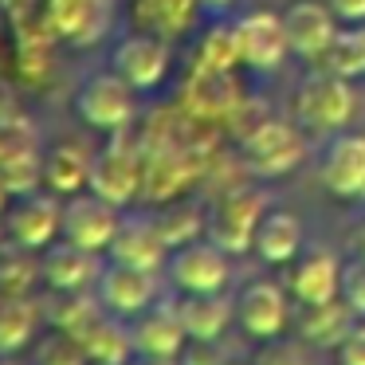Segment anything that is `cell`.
I'll use <instances>...</instances> for the list:
<instances>
[{"label": "cell", "mask_w": 365, "mask_h": 365, "mask_svg": "<svg viewBox=\"0 0 365 365\" xmlns=\"http://www.w3.org/2000/svg\"><path fill=\"white\" fill-rule=\"evenodd\" d=\"M228 365H252V361H228Z\"/></svg>", "instance_id": "bcb514c9"}, {"label": "cell", "mask_w": 365, "mask_h": 365, "mask_svg": "<svg viewBox=\"0 0 365 365\" xmlns=\"http://www.w3.org/2000/svg\"><path fill=\"white\" fill-rule=\"evenodd\" d=\"M142 185H145V150H138V145L130 142V130L110 134V142L91 158L87 189L98 192V197H106L118 208H130L142 197Z\"/></svg>", "instance_id": "3957f363"}, {"label": "cell", "mask_w": 365, "mask_h": 365, "mask_svg": "<svg viewBox=\"0 0 365 365\" xmlns=\"http://www.w3.org/2000/svg\"><path fill=\"white\" fill-rule=\"evenodd\" d=\"M173 302L189 341H220L224 330L236 322V299H228L224 291H208V294L181 291Z\"/></svg>", "instance_id": "7402d4cb"}, {"label": "cell", "mask_w": 365, "mask_h": 365, "mask_svg": "<svg viewBox=\"0 0 365 365\" xmlns=\"http://www.w3.org/2000/svg\"><path fill=\"white\" fill-rule=\"evenodd\" d=\"M354 247H357V255H361V259H365V224H361V228H357V236H354Z\"/></svg>", "instance_id": "ee69618b"}, {"label": "cell", "mask_w": 365, "mask_h": 365, "mask_svg": "<svg viewBox=\"0 0 365 365\" xmlns=\"http://www.w3.org/2000/svg\"><path fill=\"white\" fill-rule=\"evenodd\" d=\"M177 365H228V357L220 354L216 341H189L177 357Z\"/></svg>", "instance_id": "74e56055"}, {"label": "cell", "mask_w": 365, "mask_h": 365, "mask_svg": "<svg viewBox=\"0 0 365 365\" xmlns=\"http://www.w3.org/2000/svg\"><path fill=\"white\" fill-rule=\"evenodd\" d=\"M338 299L346 302L357 318H365V259H361V255H357V259H349V263H341Z\"/></svg>", "instance_id": "d590c367"}, {"label": "cell", "mask_w": 365, "mask_h": 365, "mask_svg": "<svg viewBox=\"0 0 365 365\" xmlns=\"http://www.w3.org/2000/svg\"><path fill=\"white\" fill-rule=\"evenodd\" d=\"M134 95L138 91L130 87L118 71H95L79 83V91H75V114H79L91 130L122 134V130H130L138 118Z\"/></svg>", "instance_id": "277c9868"}, {"label": "cell", "mask_w": 365, "mask_h": 365, "mask_svg": "<svg viewBox=\"0 0 365 365\" xmlns=\"http://www.w3.org/2000/svg\"><path fill=\"white\" fill-rule=\"evenodd\" d=\"M169 63H173V51H169V40L158 32H138L122 36L110 48V71H118L138 95H150L161 83L169 79Z\"/></svg>", "instance_id": "8992f818"}, {"label": "cell", "mask_w": 365, "mask_h": 365, "mask_svg": "<svg viewBox=\"0 0 365 365\" xmlns=\"http://www.w3.org/2000/svg\"><path fill=\"white\" fill-rule=\"evenodd\" d=\"M354 110H357L354 83L326 71V67L310 71L294 87V122L307 134H338L354 122Z\"/></svg>", "instance_id": "6da1fadb"}, {"label": "cell", "mask_w": 365, "mask_h": 365, "mask_svg": "<svg viewBox=\"0 0 365 365\" xmlns=\"http://www.w3.org/2000/svg\"><path fill=\"white\" fill-rule=\"evenodd\" d=\"M291 318V302H287V287L271 283V279H255L236 294V326L255 341L279 338Z\"/></svg>", "instance_id": "e0dca14e"}, {"label": "cell", "mask_w": 365, "mask_h": 365, "mask_svg": "<svg viewBox=\"0 0 365 365\" xmlns=\"http://www.w3.org/2000/svg\"><path fill=\"white\" fill-rule=\"evenodd\" d=\"M43 307L32 294H0V354H24L36 341Z\"/></svg>", "instance_id": "4316f807"}, {"label": "cell", "mask_w": 365, "mask_h": 365, "mask_svg": "<svg viewBox=\"0 0 365 365\" xmlns=\"http://www.w3.org/2000/svg\"><path fill=\"white\" fill-rule=\"evenodd\" d=\"M79 346L87 349L91 365H126L130 354H134V338H130V322H122V314H103L87 326V330L75 334Z\"/></svg>", "instance_id": "d4e9b609"}, {"label": "cell", "mask_w": 365, "mask_h": 365, "mask_svg": "<svg viewBox=\"0 0 365 365\" xmlns=\"http://www.w3.org/2000/svg\"><path fill=\"white\" fill-rule=\"evenodd\" d=\"M232 28L240 40V59L252 71H279L283 59L291 56L283 16H275V12H247V16L232 20Z\"/></svg>", "instance_id": "ac0fdd59"}, {"label": "cell", "mask_w": 365, "mask_h": 365, "mask_svg": "<svg viewBox=\"0 0 365 365\" xmlns=\"http://www.w3.org/2000/svg\"><path fill=\"white\" fill-rule=\"evenodd\" d=\"M103 252L79 247L71 240H51L40 255V275L48 291H95L103 275Z\"/></svg>", "instance_id": "5bb4252c"}, {"label": "cell", "mask_w": 365, "mask_h": 365, "mask_svg": "<svg viewBox=\"0 0 365 365\" xmlns=\"http://www.w3.org/2000/svg\"><path fill=\"white\" fill-rule=\"evenodd\" d=\"M130 16L138 20V28L158 32L165 40L185 36L200 16V0H130Z\"/></svg>", "instance_id": "83f0119b"}, {"label": "cell", "mask_w": 365, "mask_h": 365, "mask_svg": "<svg viewBox=\"0 0 365 365\" xmlns=\"http://www.w3.org/2000/svg\"><path fill=\"white\" fill-rule=\"evenodd\" d=\"M255 255H259L263 263H271V267H283V263H291L294 255L302 252V220L294 212H287V208H267L259 220V228H255Z\"/></svg>", "instance_id": "cb8c5ba5"}, {"label": "cell", "mask_w": 365, "mask_h": 365, "mask_svg": "<svg viewBox=\"0 0 365 365\" xmlns=\"http://www.w3.org/2000/svg\"><path fill=\"white\" fill-rule=\"evenodd\" d=\"M106 259L130 263V267H145V271H165L169 263V244L158 228V216L150 212H126L122 208V224L114 232Z\"/></svg>", "instance_id": "9a60e30c"}, {"label": "cell", "mask_w": 365, "mask_h": 365, "mask_svg": "<svg viewBox=\"0 0 365 365\" xmlns=\"http://www.w3.org/2000/svg\"><path fill=\"white\" fill-rule=\"evenodd\" d=\"M240 63L244 59H240V40L232 20H208L205 36L192 51V71H236Z\"/></svg>", "instance_id": "f546056e"}, {"label": "cell", "mask_w": 365, "mask_h": 365, "mask_svg": "<svg viewBox=\"0 0 365 365\" xmlns=\"http://www.w3.org/2000/svg\"><path fill=\"white\" fill-rule=\"evenodd\" d=\"M103 302H98L95 291H48L43 299V318L51 322V330H67L79 334L103 314Z\"/></svg>", "instance_id": "f1b7e54d"}, {"label": "cell", "mask_w": 365, "mask_h": 365, "mask_svg": "<svg viewBox=\"0 0 365 365\" xmlns=\"http://www.w3.org/2000/svg\"><path fill=\"white\" fill-rule=\"evenodd\" d=\"M158 228H161V236H165L169 252H173V247L192 244V240L205 236V228H208V208L200 205V200H177V197H173V200H165V205H161Z\"/></svg>", "instance_id": "4dcf8cb0"}, {"label": "cell", "mask_w": 365, "mask_h": 365, "mask_svg": "<svg viewBox=\"0 0 365 365\" xmlns=\"http://www.w3.org/2000/svg\"><path fill=\"white\" fill-rule=\"evenodd\" d=\"M341 287V259L334 247H307L291 259L287 271V291L299 307H314V302L338 299Z\"/></svg>", "instance_id": "d6986e66"}, {"label": "cell", "mask_w": 365, "mask_h": 365, "mask_svg": "<svg viewBox=\"0 0 365 365\" xmlns=\"http://www.w3.org/2000/svg\"><path fill=\"white\" fill-rule=\"evenodd\" d=\"M299 338L307 346L318 349H338V341L349 334V326L357 322V314L346 307L341 299L330 302H314V307H299Z\"/></svg>", "instance_id": "484cf974"}, {"label": "cell", "mask_w": 365, "mask_h": 365, "mask_svg": "<svg viewBox=\"0 0 365 365\" xmlns=\"http://www.w3.org/2000/svg\"><path fill=\"white\" fill-rule=\"evenodd\" d=\"M43 28L71 48H95L110 32V0H48Z\"/></svg>", "instance_id": "7c38bea8"}, {"label": "cell", "mask_w": 365, "mask_h": 365, "mask_svg": "<svg viewBox=\"0 0 365 365\" xmlns=\"http://www.w3.org/2000/svg\"><path fill=\"white\" fill-rule=\"evenodd\" d=\"M126 365H177V361H173V357H153V354H138V349H134Z\"/></svg>", "instance_id": "b9f144b4"}, {"label": "cell", "mask_w": 365, "mask_h": 365, "mask_svg": "<svg viewBox=\"0 0 365 365\" xmlns=\"http://www.w3.org/2000/svg\"><path fill=\"white\" fill-rule=\"evenodd\" d=\"M122 224V208L110 205L106 197L83 189L71 192L63 200V220H59V236L71 240L79 247H91V252H106Z\"/></svg>", "instance_id": "9c48e42d"}, {"label": "cell", "mask_w": 365, "mask_h": 365, "mask_svg": "<svg viewBox=\"0 0 365 365\" xmlns=\"http://www.w3.org/2000/svg\"><path fill=\"white\" fill-rule=\"evenodd\" d=\"M165 275L177 291H228V279H232V259L220 244H212L208 236L192 240V244H181L169 252L165 263Z\"/></svg>", "instance_id": "52a82bcc"}, {"label": "cell", "mask_w": 365, "mask_h": 365, "mask_svg": "<svg viewBox=\"0 0 365 365\" xmlns=\"http://www.w3.org/2000/svg\"><path fill=\"white\" fill-rule=\"evenodd\" d=\"M95 294L110 314L134 318L161 299V271H145V267H130V263L106 259Z\"/></svg>", "instance_id": "8fae6325"}, {"label": "cell", "mask_w": 365, "mask_h": 365, "mask_svg": "<svg viewBox=\"0 0 365 365\" xmlns=\"http://www.w3.org/2000/svg\"><path fill=\"white\" fill-rule=\"evenodd\" d=\"M318 185L338 200H365V134H330L318 158Z\"/></svg>", "instance_id": "30bf717a"}, {"label": "cell", "mask_w": 365, "mask_h": 365, "mask_svg": "<svg viewBox=\"0 0 365 365\" xmlns=\"http://www.w3.org/2000/svg\"><path fill=\"white\" fill-rule=\"evenodd\" d=\"M0 177L12 189V197L43 185V150L28 118L0 122Z\"/></svg>", "instance_id": "4fadbf2b"}, {"label": "cell", "mask_w": 365, "mask_h": 365, "mask_svg": "<svg viewBox=\"0 0 365 365\" xmlns=\"http://www.w3.org/2000/svg\"><path fill=\"white\" fill-rule=\"evenodd\" d=\"M59 220H63V200H56L51 189H32L16 192L4 208V232L9 240L43 252L51 240H59Z\"/></svg>", "instance_id": "ba28073f"}, {"label": "cell", "mask_w": 365, "mask_h": 365, "mask_svg": "<svg viewBox=\"0 0 365 365\" xmlns=\"http://www.w3.org/2000/svg\"><path fill=\"white\" fill-rule=\"evenodd\" d=\"M267 212V197L259 189H224L208 205V228L205 236L220 244L228 255H244L255 247V228Z\"/></svg>", "instance_id": "5b68a950"}, {"label": "cell", "mask_w": 365, "mask_h": 365, "mask_svg": "<svg viewBox=\"0 0 365 365\" xmlns=\"http://www.w3.org/2000/svg\"><path fill=\"white\" fill-rule=\"evenodd\" d=\"M91 158H95V153L79 142L48 145V150H43V189H51L56 197L83 192L91 181Z\"/></svg>", "instance_id": "603a6c76"}, {"label": "cell", "mask_w": 365, "mask_h": 365, "mask_svg": "<svg viewBox=\"0 0 365 365\" xmlns=\"http://www.w3.org/2000/svg\"><path fill=\"white\" fill-rule=\"evenodd\" d=\"M236 158L244 161V169L252 177L275 181V177H287L302 165L307 138H302V126H291L283 118H263L252 134H244L236 142Z\"/></svg>", "instance_id": "7a4b0ae2"}, {"label": "cell", "mask_w": 365, "mask_h": 365, "mask_svg": "<svg viewBox=\"0 0 365 365\" xmlns=\"http://www.w3.org/2000/svg\"><path fill=\"white\" fill-rule=\"evenodd\" d=\"M9 200H12V189L4 185V177H0V216H4V208H9Z\"/></svg>", "instance_id": "7bdbcfd3"}, {"label": "cell", "mask_w": 365, "mask_h": 365, "mask_svg": "<svg viewBox=\"0 0 365 365\" xmlns=\"http://www.w3.org/2000/svg\"><path fill=\"white\" fill-rule=\"evenodd\" d=\"M334 357H338V365H365V322L349 326V334L338 341Z\"/></svg>", "instance_id": "8d00e7d4"}, {"label": "cell", "mask_w": 365, "mask_h": 365, "mask_svg": "<svg viewBox=\"0 0 365 365\" xmlns=\"http://www.w3.org/2000/svg\"><path fill=\"white\" fill-rule=\"evenodd\" d=\"M16 118H24V114H20V95H16V87L0 75V122H16Z\"/></svg>", "instance_id": "f35d334b"}, {"label": "cell", "mask_w": 365, "mask_h": 365, "mask_svg": "<svg viewBox=\"0 0 365 365\" xmlns=\"http://www.w3.org/2000/svg\"><path fill=\"white\" fill-rule=\"evenodd\" d=\"M36 255L40 252L16 244V240L0 244V294H32V287L43 283Z\"/></svg>", "instance_id": "1f68e13d"}, {"label": "cell", "mask_w": 365, "mask_h": 365, "mask_svg": "<svg viewBox=\"0 0 365 365\" xmlns=\"http://www.w3.org/2000/svg\"><path fill=\"white\" fill-rule=\"evenodd\" d=\"M32 365H91V357H87V349L79 346V338H75V334L51 330L48 338H40Z\"/></svg>", "instance_id": "836d02e7"}, {"label": "cell", "mask_w": 365, "mask_h": 365, "mask_svg": "<svg viewBox=\"0 0 365 365\" xmlns=\"http://www.w3.org/2000/svg\"><path fill=\"white\" fill-rule=\"evenodd\" d=\"M232 4H236V0H200V12H205L208 20H224Z\"/></svg>", "instance_id": "60d3db41"}, {"label": "cell", "mask_w": 365, "mask_h": 365, "mask_svg": "<svg viewBox=\"0 0 365 365\" xmlns=\"http://www.w3.org/2000/svg\"><path fill=\"white\" fill-rule=\"evenodd\" d=\"M252 365H310L307 357V341H294V338H267L259 341V349L252 354Z\"/></svg>", "instance_id": "e575fe53"}, {"label": "cell", "mask_w": 365, "mask_h": 365, "mask_svg": "<svg viewBox=\"0 0 365 365\" xmlns=\"http://www.w3.org/2000/svg\"><path fill=\"white\" fill-rule=\"evenodd\" d=\"M130 338H134L138 354H153V357H181V349L189 346L181 318H177V302L173 299H158L153 307H145L142 314L130 318Z\"/></svg>", "instance_id": "44dd1931"}, {"label": "cell", "mask_w": 365, "mask_h": 365, "mask_svg": "<svg viewBox=\"0 0 365 365\" xmlns=\"http://www.w3.org/2000/svg\"><path fill=\"white\" fill-rule=\"evenodd\" d=\"M341 20L330 12L326 0H294L283 12V28H287V43L291 56L299 59H322L326 48L334 43Z\"/></svg>", "instance_id": "ffe728a7"}, {"label": "cell", "mask_w": 365, "mask_h": 365, "mask_svg": "<svg viewBox=\"0 0 365 365\" xmlns=\"http://www.w3.org/2000/svg\"><path fill=\"white\" fill-rule=\"evenodd\" d=\"M0 228H4V224H0ZM0 244H4V232H0Z\"/></svg>", "instance_id": "7dc6e473"}, {"label": "cell", "mask_w": 365, "mask_h": 365, "mask_svg": "<svg viewBox=\"0 0 365 365\" xmlns=\"http://www.w3.org/2000/svg\"><path fill=\"white\" fill-rule=\"evenodd\" d=\"M322 67L334 75H341V79H365V24H346L338 28V36H334V43L326 48L322 56Z\"/></svg>", "instance_id": "d6a6232c"}, {"label": "cell", "mask_w": 365, "mask_h": 365, "mask_svg": "<svg viewBox=\"0 0 365 365\" xmlns=\"http://www.w3.org/2000/svg\"><path fill=\"white\" fill-rule=\"evenodd\" d=\"M0 365H24V361H20V354H0Z\"/></svg>", "instance_id": "f6af8a7d"}, {"label": "cell", "mask_w": 365, "mask_h": 365, "mask_svg": "<svg viewBox=\"0 0 365 365\" xmlns=\"http://www.w3.org/2000/svg\"><path fill=\"white\" fill-rule=\"evenodd\" d=\"M341 24H365V0H326Z\"/></svg>", "instance_id": "ab89813d"}, {"label": "cell", "mask_w": 365, "mask_h": 365, "mask_svg": "<svg viewBox=\"0 0 365 365\" xmlns=\"http://www.w3.org/2000/svg\"><path fill=\"white\" fill-rule=\"evenodd\" d=\"M244 106V91L236 71H189L181 95V114L192 122H232V114Z\"/></svg>", "instance_id": "2e32d148"}]
</instances>
